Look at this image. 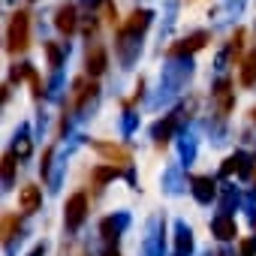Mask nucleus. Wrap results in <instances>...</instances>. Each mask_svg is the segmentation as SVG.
Returning a JSON list of instances; mask_svg holds the SVG:
<instances>
[{"label": "nucleus", "mask_w": 256, "mask_h": 256, "mask_svg": "<svg viewBox=\"0 0 256 256\" xmlns=\"http://www.w3.org/2000/svg\"><path fill=\"white\" fill-rule=\"evenodd\" d=\"M30 40V18L28 12H16L10 22V34H6V48L10 52H24Z\"/></svg>", "instance_id": "obj_1"}, {"label": "nucleus", "mask_w": 256, "mask_h": 256, "mask_svg": "<svg viewBox=\"0 0 256 256\" xmlns=\"http://www.w3.org/2000/svg\"><path fill=\"white\" fill-rule=\"evenodd\" d=\"M64 217H66V226H70V229H78V226L84 223V217H88V196H84V193L70 196Z\"/></svg>", "instance_id": "obj_2"}, {"label": "nucleus", "mask_w": 256, "mask_h": 256, "mask_svg": "<svg viewBox=\"0 0 256 256\" xmlns=\"http://www.w3.org/2000/svg\"><path fill=\"white\" fill-rule=\"evenodd\" d=\"M40 205H42V190H40L36 184L22 187V193H18V208H22L24 214H34Z\"/></svg>", "instance_id": "obj_3"}, {"label": "nucleus", "mask_w": 256, "mask_h": 256, "mask_svg": "<svg viewBox=\"0 0 256 256\" xmlns=\"http://www.w3.org/2000/svg\"><path fill=\"white\" fill-rule=\"evenodd\" d=\"M76 24H78V22H76V6H72V4H66V6H60V10L54 12V28H58L60 34H66V36L76 34Z\"/></svg>", "instance_id": "obj_4"}, {"label": "nucleus", "mask_w": 256, "mask_h": 256, "mask_svg": "<svg viewBox=\"0 0 256 256\" xmlns=\"http://www.w3.org/2000/svg\"><path fill=\"white\" fill-rule=\"evenodd\" d=\"M72 106L76 108H82L84 102H88V96H94V90H96V82L90 78V76H82V78H76V84H72Z\"/></svg>", "instance_id": "obj_5"}, {"label": "nucleus", "mask_w": 256, "mask_h": 256, "mask_svg": "<svg viewBox=\"0 0 256 256\" xmlns=\"http://www.w3.org/2000/svg\"><path fill=\"white\" fill-rule=\"evenodd\" d=\"M205 42H208V34H193V36L181 40L178 46H172V48H169V54H175V58H178V54H193V52H199Z\"/></svg>", "instance_id": "obj_6"}, {"label": "nucleus", "mask_w": 256, "mask_h": 256, "mask_svg": "<svg viewBox=\"0 0 256 256\" xmlns=\"http://www.w3.org/2000/svg\"><path fill=\"white\" fill-rule=\"evenodd\" d=\"M94 148H96L102 157H108L112 163H114V160H118V163H130V151L120 148V145H112V142H94Z\"/></svg>", "instance_id": "obj_7"}, {"label": "nucleus", "mask_w": 256, "mask_h": 256, "mask_svg": "<svg viewBox=\"0 0 256 256\" xmlns=\"http://www.w3.org/2000/svg\"><path fill=\"white\" fill-rule=\"evenodd\" d=\"M108 66V58H106V48H90L88 52V76H102Z\"/></svg>", "instance_id": "obj_8"}, {"label": "nucleus", "mask_w": 256, "mask_h": 256, "mask_svg": "<svg viewBox=\"0 0 256 256\" xmlns=\"http://www.w3.org/2000/svg\"><path fill=\"white\" fill-rule=\"evenodd\" d=\"M214 235H217L220 241H229V238H235V235H238V229H235V220H232V217H226V214H223V217H217V220H214Z\"/></svg>", "instance_id": "obj_9"}, {"label": "nucleus", "mask_w": 256, "mask_h": 256, "mask_svg": "<svg viewBox=\"0 0 256 256\" xmlns=\"http://www.w3.org/2000/svg\"><path fill=\"white\" fill-rule=\"evenodd\" d=\"M253 82H256V48L247 52V58H244V64H241V84L250 88Z\"/></svg>", "instance_id": "obj_10"}, {"label": "nucleus", "mask_w": 256, "mask_h": 256, "mask_svg": "<svg viewBox=\"0 0 256 256\" xmlns=\"http://www.w3.org/2000/svg\"><path fill=\"white\" fill-rule=\"evenodd\" d=\"M193 193L199 202H211L214 199V181L211 178H193Z\"/></svg>", "instance_id": "obj_11"}, {"label": "nucleus", "mask_w": 256, "mask_h": 256, "mask_svg": "<svg viewBox=\"0 0 256 256\" xmlns=\"http://www.w3.org/2000/svg\"><path fill=\"white\" fill-rule=\"evenodd\" d=\"M148 18H151V12H133V16H130V22L124 24V30H120V34H136V30H145V28H148Z\"/></svg>", "instance_id": "obj_12"}, {"label": "nucleus", "mask_w": 256, "mask_h": 256, "mask_svg": "<svg viewBox=\"0 0 256 256\" xmlns=\"http://www.w3.org/2000/svg\"><path fill=\"white\" fill-rule=\"evenodd\" d=\"M217 100H220V114H229V108H232V94H229V82L223 78L220 84H217Z\"/></svg>", "instance_id": "obj_13"}, {"label": "nucleus", "mask_w": 256, "mask_h": 256, "mask_svg": "<svg viewBox=\"0 0 256 256\" xmlns=\"http://www.w3.org/2000/svg\"><path fill=\"white\" fill-rule=\"evenodd\" d=\"M108 178H118V169H114V166H100V169L94 172V181H96V184H106Z\"/></svg>", "instance_id": "obj_14"}, {"label": "nucleus", "mask_w": 256, "mask_h": 256, "mask_svg": "<svg viewBox=\"0 0 256 256\" xmlns=\"http://www.w3.org/2000/svg\"><path fill=\"white\" fill-rule=\"evenodd\" d=\"M16 229H18V217H16V214H6V217H4V241H10Z\"/></svg>", "instance_id": "obj_15"}, {"label": "nucleus", "mask_w": 256, "mask_h": 256, "mask_svg": "<svg viewBox=\"0 0 256 256\" xmlns=\"http://www.w3.org/2000/svg\"><path fill=\"white\" fill-rule=\"evenodd\" d=\"M46 54H48V66H60V48L54 46V42H46Z\"/></svg>", "instance_id": "obj_16"}, {"label": "nucleus", "mask_w": 256, "mask_h": 256, "mask_svg": "<svg viewBox=\"0 0 256 256\" xmlns=\"http://www.w3.org/2000/svg\"><path fill=\"white\" fill-rule=\"evenodd\" d=\"M12 169H16V157L6 154V157H4V178H6V181L12 178Z\"/></svg>", "instance_id": "obj_17"}, {"label": "nucleus", "mask_w": 256, "mask_h": 256, "mask_svg": "<svg viewBox=\"0 0 256 256\" xmlns=\"http://www.w3.org/2000/svg\"><path fill=\"white\" fill-rule=\"evenodd\" d=\"M102 10H106V22L114 24V22H118V12H114V6H112V0H102Z\"/></svg>", "instance_id": "obj_18"}, {"label": "nucleus", "mask_w": 256, "mask_h": 256, "mask_svg": "<svg viewBox=\"0 0 256 256\" xmlns=\"http://www.w3.org/2000/svg\"><path fill=\"white\" fill-rule=\"evenodd\" d=\"M241 40H244V30H235V36H232V52H241Z\"/></svg>", "instance_id": "obj_19"}, {"label": "nucleus", "mask_w": 256, "mask_h": 256, "mask_svg": "<svg viewBox=\"0 0 256 256\" xmlns=\"http://www.w3.org/2000/svg\"><path fill=\"white\" fill-rule=\"evenodd\" d=\"M253 247H256L253 241H241V253H244V256H253Z\"/></svg>", "instance_id": "obj_20"}, {"label": "nucleus", "mask_w": 256, "mask_h": 256, "mask_svg": "<svg viewBox=\"0 0 256 256\" xmlns=\"http://www.w3.org/2000/svg\"><path fill=\"white\" fill-rule=\"evenodd\" d=\"M106 256H118V250H108V253H106Z\"/></svg>", "instance_id": "obj_21"}, {"label": "nucleus", "mask_w": 256, "mask_h": 256, "mask_svg": "<svg viewBox=\"0 0 256 256\" xmlns=\"http://www.w3.org/2000/svg\"><path fill=\"white\" fill-rule=\"evenodd\" d=\"M253 181H256V166H253Z\"/></svg>", "instance_id": "obj_22"}, {"label": "nucleus", "mask_w": 256, "mask_h": 256, "mask_svg": "<svg viewBox=\"0 0 256 256\" xmlns=\"http://www.w3.org/2000/svg\"><path fill=\"white\" fill-rule=\"evenodd\" d=\"M253 120H256V108H253Z\"/></svg>", "instance_id": "obj_23"}]
</instances>
